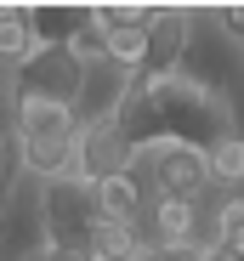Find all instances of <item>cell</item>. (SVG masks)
<instances>
[{
	"label": "cell",
	"mask_w": 244,
	"mask_h": 261,
	"mask_svg": "<svg viewBox=\"0 0 244 261\" xmlns=\"http://www.w3.org/2000/svg\"><path fill=\"white\" fill-rule=\"evenodd\" d=\"M137 176L148 182L153 199H182V204H199L210 188V165L199 148L187 142H159L148 153H137Z\"/></svg>",
	"instance_id": "cell-3"
},
{
	"label": "cell",
	"mask_w": 244,
	"mask_h": 261,
	"mask_svg": "<svg viewBox=\"0 0 244 261\" xmlns=\"http://www.w3.org/2000/svg\"><path fill=\"white\" fill-rule=\"evenodd\" d=\"M23 261H91V255H74V250H51V244H29Z\"/></svg>",
	"instance_id": "cell-16"
},
{
	"label": "cell",
	"mask_w": 244,
	"mask_h": 261,
	"mask_svg": "<svg viewBox=\"0 0 244 261\" xmlns=\"http://www.w3.org/2000/svg\"><path fill=\"white\" fill-rule=\"evenodd\" d=\"M142 255V233L131 227V222H97V233H91V261H137Z\"/></svg>",
	"instance_id": "cell-11"
},
{
	"label": "cell",
	"mask_w": 244,
	"mask_h": 261,
	"mask_svg": "<svg viewBox=\"0 0 244 261\" xmlns=\"http://www.w3.org/2000/svg\"><path fill=\"white\" fill-rule=\"evenodd\" d=\"M0 233H6V210H0Z\"/></svg>",
	"instance_id": "cell-18"
},
{
	"label": "cell",
	"mask_w": 244,
	"mask_h": 261,
	"mask_svg": "<svg viewBox=\"0 0 244 261\" xmlns=\"http://www.w3.org/2000/svg\"><path fill=\"white\" fill-rule=\"evenodd\" d=\"M131 68H119L114 57H97L86 63V80H79V102H74V125L79 130H91V125H108L119 108H125L131 97Z\"/></svg>",
	"instance_id": "cell-4"
},
{
	"label": "cell",
	"mask_w": 244,
	"mask_h": 261,
	"mask_svg": "<svg viewBox=\"0 0 244 261\" xmlns=\"http://www.w3.org/2000/svg\"><path fill=\"white\" fill-rule=\"evenodd\" d=\"M102 222L97 210V188L86 182H46V199H40V244L51 250H74V255H91V233Z\"/></svg>",
	"instance_id": "cell-1"
},
{
	"label": "cell",
	"mask_w": 244,
	"mask_h": 261,
	"mask_svg": "<svg viewBox=\"0 0 244 261\" xmlns=\"http://www.w3.org/2000/svg\"><path fill=\"white\" fill-rule=\"evenodd\" d=\"M137 233H142V244H199L205 250V210L182 204V199H148Z\"/></svg>",
	"instance_id": "cell-6"
},
{
	"label": "cell",
	"mask_w": 244,
	"mask_h": 261,
	"mask_svg": "<svg viewBox=\"0 0 244 261\" xmlns=\"http://www.w3.org/2000/svg\"><path fill=\"white\" fill-rule=\"evenodd\" d=\"M79 80H86V63L68 46H34V57L23 68H12V108H29V102L74 108L79 102Z\"/></svg>",
	"instance_id": "cell-2"
},
{
	"label": "cell",
	"mask_w": 244,
	"mask_h": 261,
	"mask_svg": "<svg viewBox=\"0 0 244 261\" xmlns=\"http://www.w3.org/2000/svg\"><path fill=\"white\" fill-rule=\"evenodd\" d=\"M205 165H210V182L244 188V137H222V142L205 153Z\"/></svg>",
	"instance_id": "cell-13"
},
{
	"label": "cell",
	"mask_w": 244,
	"mask_h": 261,
	"mask_svg": "<svg viewBox=\"0 0 244 261\" xmlns=\"http://www.w3.org/2000/svg\"><path fill=\"white\" fill-rule=\"evenodd\" d=\"M216 23H222V34H227V40H238V46H244V6H227V12H216Z\"/></svg>",
	"instance_id": "cell-17"
},
{
	"label": "cell",
	"mask_w": 244,
	"mask_h": 261,
	"mask_svg": "<svg viewBox=\"0 0 244 261\" xmlns=\"http://www.w3.org/2000/svg\"><path fill=\"white\" fill-rule=\"evenodd\" d=\"M137 261H205V250L199 244H142Z\"/></svg>",
	"instance_id": "cell-15"
},
{
	"label": "cell",
	"mask_w": 244,
	"mask_h": 261,
	"mask_svg": "<svg viewBox=\"0 0 244 261\" xmlns=\"http://www.w3.org/2000/svg\"><path fill=\"white\" fill-rule=\"evenodd\" d=\"M210 244H216L227 261H244V199H227V204L216 210V233H210Z\"/></svg>",
	"instance_id": "cell-14"
},
{
	"label": "cell",
	"mask_w": 244,
	"mask_h": 261,
	"mask_svg": "<svg viewBox=\"0 0 244 261\" xmlns=\"http://www.w3.org/2000/svg\"><path fill=\"white\" fill-rule=\"evenodd\" d=\"M131 165H137V153H131L125 137H119L114 119L79 130V182H86V188H102V182H114V176H125Z\"/></svg>",
	"instance_id": "cell-5"
},
{
	"label": "cell",
	"mask_w": 244,
	"mask_h": 261,
	"mask_svg": "<svg viewBox=\"0 0 244 261\" xmlns=\"http://www.w3.org/2000/svg\"><path fill=\"white\" fill-rule=\"evenodd\" d=\"M187 12H171V6H153L148 17V57H142V74H182V51H187Z\"/></svg>",
	"instance_id": "cell-7"
},
{
	"label": "cell",
	"mask_w": 244,
	"mask_h": 261,
	"mask_svg": "<svg viewBox=\"0 0 244 261\" xmlns=\"http://www.w3.org/2000/svg\"><path fill=\"white\" fill-rule=\"evenodd\" d=\"M12 125H17V142H74L79 125H74V108H51V102H29V108H12Z\"/></svg>",
	"instance_id": "cell-8"
},
{
	"label": "cell",
	"mask_w": 244,
	"mask_h": 261,
	"mask_svg": "<svg viewBox=\"0 0 244 261\" xmlns=\"http://www.w3.org/2000/svg\"><path fill=\"white\" fill-rule=\"evenodd\" d=\"M34 57V23L29 12H0V68H23Z\"/></svg>",
	"instance_id": "cell-12"
},
{
	"label": "cell",
	"mask_w": 244,
	"mask_h": 261,
	"mask_svg": "<svg viewBox=\"0 0 244 261\" xmlns=\"http://www.w3.org/2000/svg\"><path fill=\"white\" fill-rule=\"evenodd\" d=\"M29 23H34V46H74L91 29V12L86 6H40V12H29Z\"/></svg>",
	"instance_id": "cell-10"
},
{
	"label": "cell",
	"mask_w": 244,
	"mask_h": 261,
	"mask_svg": "<svg viewBox=\"0 0 244 261\" xmlns=\"http://www.w3.org/2000/svg\"><path fill=\"white\" fill-rule=\"evenodd\" d=\"M148 199H153V193H148V182L137 176V165L125 170V176H114V182H102V188H97V210L108 216V222H131V227L142 222Z\"/></svg>",
	"instance_id": "cell-9"
}]
</instances>
